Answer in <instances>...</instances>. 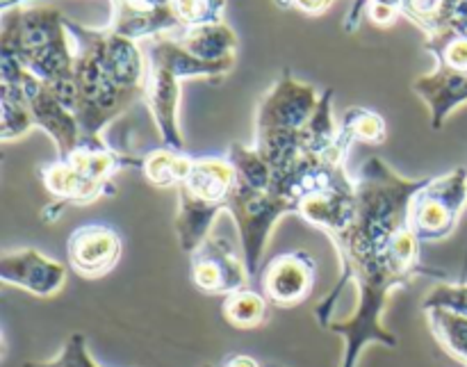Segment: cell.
Instances as JSON below:
<instances>
[{"mask_svg":"<svg viewBox=\"0 0 467 367\" xmlns=\"http://www.w3.org/2000/svg\"><path fill=\"white\" fill-rule=\"evenodd\" d=\"M182 48L190 50L205 62H226L237 58V35L226 23H210V26L187 27L176 37Z\"/></svg>","mask_w":467,"mask_h":367,"instance_id":"22","label":"cell"},{"mask_svg":"<svg viewBox=\"0 0 467 367\" xmlns=\"http://www.w3.org/2000/svg\"><path fill=\"white\" fill-rule=\"evenodd\" d=\"M226 213L235 222L242 258L249 269V277L254 278L260 272V263H263L274 228L285 215H296V204L281 194L254 190V187L237 181L231 196H228Z\"/></svg>","mask_w":467,"mask_h":367,"instance_id":"4","label":"cell"},{"mask_svg":"<svg viewBox=\"0 0 467 367\" xmlns=\"http://www.w3.org/2000/svg\"><path fill=\"white\" fill-rule=\"evenodd\" d=\"M222 367H260V363L246 354H233L223 361Z\"/></svg>","mask_w":467,"mask_h":367,"instance_id":"36","label":"cell"},{"mask_svg":"<svg viewBox=\"0 0 467 367\" xmlns=\"http://www.w3.org/2000/svg\"><path fill=\"white\" fill-rule=\"evenodd\" d=\"M454 0H404V14L409 21H413L427 37L450 27V16Z\"/></svg>","mask_w":467,"mask_h":367,"instance_id":"29","label":"cell"},{"mask_svg":"<svg viewBox=\"0 0 467 367\" xmlns=\"http://www.w3.org/2000/svg\"><path fill=\"white\" fill-rule=\"evenodd\" d=\"M281 7H292L299 9V12L308 14V16H319V14L327 12L333 5V0H276Z\"/></svg>","mask_w":467,"mask_h":367,"instance_id":"34","label":"cell"},{"mask_svg":"<svg viewBox=\"0 0 467 367\" xmlns=\"http://www.w3.org/2000/svg\"><path fill=\"white\" fill-rule=\"evenodd\" d=\"M467 205V169L456 167L442 176L427 178L413 194L406 213V226L420 242L447 240L459 226Z\"/></svg>","mask_w":467,"mask_h":367,"instance_id":"5","label":"cell"},{"mask_svg":"<svg viewBox=\"0 0 467 367\" xmlns=\"http://www.w3.org/2000/svg\"><path fill=\"white\" fill-rule=\"evenodd\" d=\"M0 53L12 55L23 68L39 78L73 112L76 82H73V41L67 16L53 7L3 9Z\"/></svg>","mask_w":467,"mask_h":367,"instance_id":"2","label":"cell"},{"mask_svg":"<svg viewBox=\"0 0 467 367\" xmlns=\"http://www.w3.org/2000/svg\"><path fill=\"white\" fill-rule=\"evenodd\" d=\"M296 215L327 237L347 231L356 215V181H351L345 169H340L327 185L299 201Z\"/></svg>","mask_w":467,"mask_h":367,"instance_id":"8","label":"cell"},{"mask_svg":"<svg viewBox=\"0 0 467 367\" xmlns=\"http://www.w3.org/2000/svg\"><path fill=\"white\" fill-rule=\"evenodd\" d=\"M450 310V313L467 318V281L438 283L427 292L422 301V310Z\"/></svg>","mask_w":467,"mask_h":367,"instance_id":"32","label":"cell"},{"mask_svg":"<svg viewBox=\"0 0 467 367\" xmlns=\"http://www.w3.org/2000/svg\"><path fill=\"white\" fill-rule=\"evenodd\" d=\"M203 367H214V365H203Z\"/></svg>","mask_w":467,"mask_h":367,"instance_id":"39","label":"cell"},{"mask_svg":"<svg viewBox=\"0 0 467 367\" xmlns=\"http://www.w3.org/2000/svg\"><path fill=\"white\" fill-rule=\"evenodd\" d=\"M192 164H194V155L162 146L144 155L140 172L144 181L158 190H178L190 176Z\"/></svg>","mask_w":467,"mask_h":367,"instance_id":"23","label":"cell"},{"mask_svg":"<svg viewBox=\"0 0 467 367\" xmlns=\"http://www.w3.org/2000/svg\"><path fill=\"white\" fill-rule=\"evenodd\" d=\"M23 64L12 55L0 53V140L12 142L27 135L35 126L26 89Z\"/></svg>","mask_w":467,"mask_h":367,"instance_id":"16","label":"cell"},{"mask_svg":"<svg viewBox=\"0 0 467 367\" xmlns=\"http://www.w3.org/2000/svg\"><path fill=\"white\" fill-rule=\"evenodd\" d=\"M26 367H99L87 350V341L82 333H73L67 338L62 351L55 359L44 363H26Z\"/></svg>","mask_w":467,"mask_h":367,"instance_id":"33","label":"cell"},{"mask_svg":"<svg viewBox=\"0 0 467 367\" xmlns=\"http://www.w3.org/2000/svg\"><path fill=\"white\" fill-rule=\"evenodd\" d=\"M422 242L404 226L379 251H337L340 278L331 295L315 309L319 327L342 338L340 367H358L360 354L369 345L395 350L397 336L383 327V313L392 292L409 286L418 274Z\"/></svg>","mask_w":467,"mask_h":367,"instance_id":"1","label":"cell"},{"mask_svg":"<svg viewBox=\"0 0 467 367\" xmlns=\"http://www.w3.org/2000/svg\"><path fill=\"white\" fill-rule=\"evenodd\" d=\"M149 62L169 68L178 80H187V78H210V80H219V78L231 73L233 67H235V59L205 62V59L196 58L190 50L182 48L181 41L171 39V37H155V39H150Z\"/></svg>","mask_w":467,"mask_h":367,"instance_id":"18","label":"cell"},{"mask_svg":"<svg viewBox=\"0 0 467 367\" xmlns=\"http://www.w3.org/2000/svg\"><path fill=\"white\" fill-rule=\"evenodd\" d=\"M23 89H26L27 105H30L32 119L35 126L41 128L50 140L55 142L57 149V158L64 160L76 151L80 144V123H78L76 114L53 94L46 82L32 76L30 71H23Z\"/></svg>","mask_w":467,"mask_h":367,"instance_id":"9","label":"cell"},{"mask_svg":"<svg viewBox=\"0 0 467 367\" xmlns=\"http://www.w3.org/2000/svg\"><path fill=\"white\" fill-rule=\"evenodd\" d=\"M447 30H454L456 35L465 37L467 39V0H454V7H451L450 16V27Z\"/></svg>","mask_w":467,"mask_h":367,"instance_id":"35","label":"cell"},{"mask_svg":"<svg viewBox=\"0 0 467 367\" xmlns=\"http://www.w3.org/2000/svg\"><path fill=\"white\" fill-rule=\"evenodd\" d=\"M424 315L438 345L467 367V318L441 309L424 310Z\"/></svg>","mask_w":467,"mask_h":367,"instance_id":"26","label":"cell"},{"mask_svg":"<svg viewBox=\"0 0 467 367\" xmlns=\"http://www.w3.org/2000/svg\"><path fill=\"white\" fill-rule=\"evenodd\" d=\"M235 183L237 173L228 158H194L190 176L181 187H187L201 199L228 205V196H231Z\"/></svg>","mask_w":467,"mask_h":367,"instance_id":"21","label":"cell"},{"mask_svg":"<svg viewBox=\"0 0 467 367\" xmlns=\"http://www.w3.org/2000/svg\"><path fill=\"white\" fill-rule=\"evenodd\" d=\"M340 132L347 140L363 142V144H383L388 135L386 121L379 112L368 108H349L340 121Z\"/></svg>","mask_w":467,"mask_h":367,"instance_id":"28","label":"cell"},{"mask_svg":"<svg viewBox=\"0 0 467 367\" xmlns=\"http://www.w3.org/2000/svg\"><path fill=\"white\" fill-rule=\"evenodd\" d=\"M317 277L315 258L306 251H287L276 256L265 267L263 295L278 309H295L310 297Z\"/></svg>","mask_w":467,"mask_h":367,"instance_id":"11","label":"cell"},{"mask_svg":"<svg viewBox=\"0 0 467 367\" xmlns=\"http://www.w3.org/2000/svg\"><path fill=\"white\" fill-rule=\"evenodd\" d=\"M39 178L46 190L55 196V204H50L48 213H44L46 222L57 219L59 213L68 205H89L103 196L114 194V185H100V183L89 181L67 160L59 158H55V163L44 164L39 169Z\"/></svg>","mask_w":467,"mask_h":367,"instance_id":"14","label":"cell"},{"mask_svg":"<svg viewBox=\"0 0 467 367\" xmlns=\"http://www.w3.org/2000/svg\"><path fill=\"white\" fill-rule=\"evenodd\" d=\"M190 258L192 283L203 295L228 297L246 288L251 278L244 258L237 256L235 246L226 237L210 236Z\"/></svg>","mask_w":467,"mask_h":367,"instance_id":"6","label":"cell"},{"mask_svg":"<svg viewBox=\"0 0 467 367\" xmlns=\"http://www.w3.org/2000/svg\"><path fill=\"white\" fill-rule=\"evenodd\" d=\"M269 313L267 297L260 292L242 288V290L233 292V295L223 297L222 301V315L233 329L240 331H251V329L263 327Z\"/></svg>","mask_w":467,"mask_h":367,"instance_id":"25","label":"cell"},{"mask_svg":"<svg viewBox=\"0 0 467 367\" xmlns=\"http://www.w3.org/2000/svg\"><path fill=\"white\" fill-rule=\"evenodd\" d=\"M319 99L322 94L317 87L296 80L285 68L255 110V132L272 131V128L301 131L317 110Z\"/></svg>","mask_w":467,"mask_h":367,"instance_id":"7","label":"cell"},{"mask_svg":"<svg viewBox=\"0 0 467 367\" xmlns=\"http://www.w3.org/2000/svg\"><path fill=\"white\" fill-rule=\"evenodd\" d=\"M178 210L173 217L178 246L182 254L192 256L210 236L219 215L226 210V205L214 204V201L201 199L199 194L190 192L187 187H178Z\"/></svg>","mask_w":467,"mask_h":367,"instance_id":"17","label":"cell"},{"mask_svg":"<svg viewBox=\"0 0 467 367\" xmlns=\"http://www.w3.org/2000/svg\"><path fill=\"white\" fill-rule=\"evenodd\" d=\"M424 48L436 58V64L467 71V39L456 35L454 30H442L438 35L427 37Z\"/></svg>","mask_w":467,"mask_h":367,"instance_id":"30","label":"cell"},{"mask_svg":"<svg viewBox=\"0 0 467 367\" xmlns=\"http://www.w3.org/2000/svg\"><path fill=\"white\" fill-rule=\"evenodd\" d=\"M26 3H30V0H3V9H9V7H23Z\"/></svg>","mask_w":467,"mask_h":367,"instance_id":"38","label":"cell"},{"mask_svg":"<svg viewBox=\"0 0 467 367\" xmlns=\"http://www.w3.org/2000/svg\"><path fill=\"white\" fill-rule=\"evenodd\" d=\"M64 160L71 167H76L82 176H87L94 183H100V185H114L112 178L117 176L119 169H141V163H144V158H135V155L119 153V151L109 149L103 140L80 142L76 151Z\"/></svg>","mask_w":467,"mask_h":367,"instance_id":"20","label":"cell"},{"mask_svg":"<svg viewBox=\"0 0 467 367\" xmlns=\"http://www.w3.org/2000/svg\"><path fill=\"white\" fill-rule=\"evenodd\" d=\"M413 91L429 108L433 131H441L451 112L467 103V71L436 64L431 73L415 78Z\"/></svg>","mask_w":467,"mask_h":367,"instance_id":"15","label":"cell"},{"mask_svg":"<svg viewBox=\"0 0 467 367\" xmlns=\"http://www.w3.org/2000/svg\"><path fill=\"white\" fill-rule=\"evenodd\" d=\"M119 5H128V7H137V9H155V7H169L171 0H130V3H119Z\"/></svg>","mask_w":467,"mask_h":367,"instance_id":"37","label":"cell"},{"mask_svg":"<svg viewBox=\"0 0 467 367\" xmlns=\"http://www.w3.org/2000/svg\"><path fill=\"white\" fill-rule=\"evenodd\" d=\"M0 281L39 299H50L67 283V267L36 249L5 251L0 256Z\"/></svg>","mask_w":467,"mask_h":367,"instance_id":"12","label":"cell"},{"mask_svg":"<svg viewBox=\"0 0 467 367\" xmlns=\"http://www.w3.org/2000/svg\"><path fill=\"white\" fill-rule=\"evenodd\" d=\"M228 163L233 164L237 173V181H242L244 185L254 187V190H272L274 183V172L269 167L267 160L263 158L255 146H244V144H231L228 146Z\"/></svg>","mask_w":467,"mask_h":367,"instance_id":"27","label":"cell"},{"mask_svg":"<svg viewBox=\"0 0 467 367\" xmlns=\"http://www.w3.org/2000/svg\"><path fill=\"white\" fill-rule=\"evenodd\" d=\"M181 82L169 68L149 62V78H146L144 103L153 117L155 128L162 137L164 146L173 151H185L181 123H178V108H181Z\"/></svg>","mask_w":467,"mask_h":367,"instance_id":"13","label":"cell"},{"mask_svg":"<svg viewBox=\"0 0 467 367\" xmlns=\"http://www.w3.org/2000/svg\"><path fill=\"white\" fill-rule=\"evenodd\" d=\"M67 27L73 41V82H76L73 114L80 123V142H100L103 128L121 117L141 96L117 87L105 73V27L103 30L87 27L71 18H67Z\"/></svg>","mask_w":467,"mask_h":367,"instance_id":"3","label":"cell"},{"mask_svg":"<svg viewBox=\"0 0 467 367\" xmlns=\"http://www.w3.org/2000/svg\"><path fill=\"white\" fill-rule=\"evenodd\" d=\"M108 27L117 35L135 41L155 39V37H164V32L182 30L171 5L155 9H137L112 3V21Z\"/></svg>","mask_w":467,"mask_h":367,"instance_id":"19","label":"cell"},{"mask_svg":"<svg viewBox=\"0 0 467 367\" xmlns=\"http://www.w3.org/2000/svg\"><path fill=\"white\" fill-rule=\"evenodd\" d=\"M337 137H340V123L333 117V89H324L317 110L308 119V123L301 128L304 151L317 155L327 153L328 149H333Z\"/></svg>","mask_w":467,"mask_h":367,"instance_id":"24","label":"cell"},{"mask_svg":"<svg viewBox=\"0 0 467 367\" xmlns=\"http://www.w3.org/2000/svg\"><path fill=\"white\" fill-rule=\"evenodd\" d=\"M171 7L181 21L182 30L187 27L222 23L226 12V0H171Z\"/></svg>","mask_w":467,"mask_h":367,"instance_id":"31","label":"cell"},{"mask_svg":"<svg viewBox=\"0 0 467 367\" xmlns=\"http://www.w3.org/2000/svg\"><path fill=\"white\" fill-rule=\"evenodd\" d=\"M121 236L108 224H82L68 236L67 256L73 272L82 278H103L119 265Z\"/></svg>","mask_w":467,"mask_h":367,"instance_id":"10","label":"cell"}]
</instances>
